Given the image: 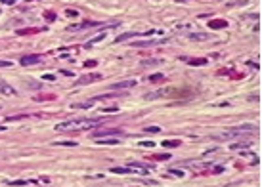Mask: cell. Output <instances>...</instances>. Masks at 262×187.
<instances>
[{
  "label": "cell",
  "instance_id": "cell-1",
  "mask_svg": "<svg viewBox=\"0 0 262 187\" xmlns=\"http://www.w3.org/2000/svg\"><path fill=\"white\" fill-rule=\"evenodd\" d=\"M102 119H75L69 122H61L56 126L58 132H69V130H84V128H92L96 122H100Z\"/></svg>",
  "mask_w": 262,
  "mask_h": 187
},
{
  "label": "cell",
  "instance_id": "cell-2",
  "mask_svg": "<svg viewBox=\"0 0 262 187\" xmlns=\"http://www.w3.org/2000/svg\"><path fill=\"white\" fill-rule=\"evenodd\" d=\"M123 130L121 128H100V130H96L92 136L94 137H105V136H123Z\"/></svg>",
  "mask_w": 262,
  "mask_h": 187
},
{
  "label": "cell",
  "instance_id": "cell-3",
  "mask_svg": "<svg viewBox=\"0 0 262 187\" xmlns=\"http://www.w3.org/2000/svg\"><path fill=\"white\" fill-rule=\"evenodd\" d=\"M136 86V78H130V80H121V82H115L113 84V90H128V88H134Z\"/></svg>",
  "mask_w": 262,
  "mask_h": 187
},
{
  "label": "cell",
  "instance_id": "cell-4",
  "mask_svg": "<svg viewBox=\"0 0 262 187\" xmlns=\"http://www.w3.org/2000/svg\"><path fill=\"white\" fill-rule=\"evenodd\" d=\"M0 94L2 96H15V88L14 86H10V84H6V82H0Z\"/></svg>",
  "mask_w": 262,
  "mask_h": 187
},
{
  "label": "cell",
  "instance_id": "cell-5",
  "mask_svg": "<svg viewBox=\"0 0 262 187\" xmlns=\"http://www.w3.org/2000/svg\"><path fill=\"white\" fill-rule=\"evenodd\" d=\"M40 55H25V58H21V65H35L40 61Z\"/></svg>",
  "mask_w": 262,
  "mask_h": 187
},
{
  "label": "cell",
  "instance_id": "cell-6",
  "mask_svg": "<svg viewBox=\"0 0 262 187\" xmlns=\"http://www.w3.org/2000/svg\"><path fill=\"white\" fill-rule=\"evenodd\" d=\"M102 76L100 75H86L82 76V78H79V84H90V82H96V80H100Z\"/></svg>",
  "mask_w": 262,
  "mask_h": 187
},
{
  "label": "cell",
  "instance_id": "cell-7",
  "mask_svg": "<svg viewBox=\"0 0 262 187\" xmlns=\"http://www.w3.org/2000/svg\"><path fill=\"white\" fill-rule=\"evenodd\" d=\"M209 25H211V29H224V27H228V21L226 19H212Z\"/></svg>",
  "mask_w": 262,
  "mask_h": 187
},
{
  "label": "cell",
  "instance_id": "cell-8",
  "mask_svg": "<svg viewBox=\"0 0 262 187\" xmlns=\"http://www.w3.org/2000/svg\"><path fill=\"white\" fill-rule=\"evenodd\" d=\"M188 36L191 40H209L211 38V35H207V32H189Z\"/></svg>",
  "mask_w": 262,
  "mask_h": 187
},
{
  "label": "cell",
  "instance_id": "cell-9",
  "mask_svg": "<svg viewBox=\"0 0 262 187\" xmlns=\"http://www.w3.org/2000/svg\"><path fill=\"white\" fill-rule=\"evenodd\" d=\"M136 35H140V32H134V31H132V32H124V35H119V36H117L115 42H124V40H128V38H134Z\"/></svg>",
  "mask_w": 262,
  "mask_h": 187
},
{
  "label": "cell",
  "instance_id": "cell-10",
  "mask_svg": "<svg viewBox=\"0 0 262 187\" xmlns=\"http://www.w3.org/2000/svg\"><path fill=\"white\" fill-rule=\"evenodd\" d=\"M113 174H134V170L130 168H123V166H115V168H111Z\"/></svg>",
  "mask_w": 262,
  "mask_h": 187
},
{
  "label": "cell",
  "instance_id": "cell-11",
  "mask_svg": "<svg viewBox=\"0 0 262 187\" xmlns=\"http://www.w3.org/2000/svg\"><path fill=\"white\" fill-rule=\"evenodd\" d=\"M180 143H182L180 140H165L163 141V147H178Z\"/></svg>",
  "mask_w": 262,
  "mask_h": 187
},
{
  "label": "cell",
  "instance_id": "cell-12",
  "mask_svg": "<svg viewBox=\"0 0 262 187\" xmlns=\"http://www.w3.org/2000/svg\"><path fill=\"white\" fill-rule=\"evenodd\" d=\"M249 145H251V141H237V143L230 145V149H243V147H249Z\"/></svg>",
  "mask_w": 262,
  "mask_h": 187
},
{
  "label": "cell",
  "instance_id": "cell-13",
  "mask_svg": "<svg viewBox=\"0 0 262 187\" xmlns=\"http://www.w3.org/2000/svg\"><path fill=\"white\" fill-rule=\"evenodd\" d=\"M165 80V75H161V73H155V75L149 76V82H163Z\"/></svg>",
  "mask_w": 262,
  "mask_h": 187
},
{
  "label": "cell",
  "instance_id": "cell-14",
  "mask_svg": "<svg viewBox=\"0 0 262 187\" xmlns=\"http://www.w3.org/2000/svg\"><path fill=\"white\" fill-rule=\"evenodd\" d=\"M103 38H105V32H102V35H98V36H94V38H92V40H90V42H88V44H86V46H88V48H90V46H94V44H96V42H100V40H103Z\"/></svg>",
  "mask_w": 262,
  "mask_h": 187
},
{
  "label": "cell",
  "instance_id": "cell-15",
  "mask_svg": "<svg viewBox=\"0 0 262 187\" xmlns=\"http://www.w3.org/2000/svg\"><path fill=\"white\" fill-rule=\"evenodd\" d=\"M54 145H61V147H77V141H56Z\"/></svg>",
  "mask_w": 262,
  "mask_h": 187
},
{
  "label": "cell",
  "instance_id": "cell-16",
  "mask_svg": "<svg viewBox=\"0 0 262 187\" xmlns=\"http://www.w3.org/2000/svg\"><path fill=\"white\" fill-rule=\"evenodd\" d=\"M189 65H207V59L199 58V59H189Z\"/></svg>",
  "mask_w": 262,
  "mask_h": 187
},
{
  "label": "cell",
  "instance_id": "cell-17",
  "mask_svg": "<svg viewBox=\"0 0 262 187\" xmlns=\"http://www.w3.org/2000/svg\"><path fill=\"white\" fill-rule=\"evenodd\" d=\"M27 117L29 115H25V113H23V115H14V117H8V122H12V120H21V119H27Z\"/></svg>",
  "mask_w": 262,
  "mask_h": 187
},
{
  "label": "cell",
  "instance_id": "cell-18",
  "mask_svg": "<svg viewBox=\"0 0 262 187\" xmlns=\"http://www.w3.org/2000/svg\"><path fill=\"white\" fill-rule=\"evenodd\" d=\"M35 32H38V29H21L17 31V35H35Z\"/></svg>",
  "mask_w": 262,
  "mask_h": 187
},
{
  "label": "cell",
  "instance_id": "cell-19",
  "mask_svg": "<svg viewBox=\"0 0 262 187\" xmlns=\"http://www.w3.org/2000/svg\"><path fill=\"white\" fill-rule=\"evenodd\" d=\"M159 126H146V128H144V132H149V134H157L159 132Z\"/></svg>",
  "mask_w": 262,
  "mask_h": 187
},
{
  "label": "cell",
  "instance_id": "cell-20",
  "mask_svg": "<svg viewBox=\"0 0 262 187\" xmlns=\"http://www.w3.org/2000/svg\"><path fill=\"white\" fill-rule=\"evenodd\" d=\"M98 143H109V145H117L119 140H98Z\"/></svg>",
  "mask_w": 262,
  "mask_h": 187
},
{
  "label": "cell",
  "instance_id": "cell-21",
  "mask_svg": "<svg viewBox=\"0 0 262 187\" xmlns=\"http://www.w3.org/2000/svg\"><path fill=\"white\" fill-rule=\"evenodd\" d=\"M25 88H40L38 82H31V80H27L25 82Z\"/></svg>",
  "mask_w": 262,
  "mask_h": 187
},
{
  "label": "cell",
  "instance_id": "cell-22",
  "mask_svg": "<svg viewBox=\"0 0 262 187\" xmlns=\"http://www.w3.org/2000/svg\"><path fill=\"white\" fill-rule=\"evenodd\" d=\"M98 65V61H94V59H88L86 63H84V67H96Z\"/></svg>",
  "mask_w": 262,
  "mask_h": 187
},
{
  "label": "cell",
  "instance_id": "cell-23",
  "mask_svg": "<svg viewBox=\"0 0 262 187\" xmlns=\"http://www.w3.org/2000/svg\"><path fill=\"white\" fill-rule=\"evenodd\" d=\"M42 78H44V80H48V82H54L56 76H54V75H42Z\"/></svg>",
  "mask_w": 262,
  "mask_h": 187
},
{
  "label": "cell",
  "instance_id": "cell-24",
  "mask_svg": "<svg viewBox=\"0 0 262 187\" xmlns=\"http://www.w3.org/2000/svg\"><path fill=\"white\" fill-rule=\"evenodd\" d=\"M140 145H142V147H153V141H140Z\"/></svg>",
  "mask_w": 262,
  "mask_h": 187
},
{
  "label": "cell",
  "instance_id": "cell-25",
  "mask_svg": "<svg viewBox=\"0 0 262 187\" xmlns=\"http://www.w3.org/2000/svg\"><path fill=\"white\" fill-rule=\"evenodd\" d=\"M65 14L69 15V17H77V15H79V14H77L75 10H65Z\"/></svg>",
  "mask_w": 262,
  "mask_h": 187
},
{
  "label": "cell",
  "instance_id": "cell-26",
  "mask_svg": "<svg viewBox=\"0 0 262 187\" xmlns=\"http://www.w3.org/2000/svg\"><path fill=\"white\" fill-rule=\"evenodd\" d=\"M155 158H157V160H167V158H170V155H168V153H167V155H157Z\"/></svg>",
  "mask_w": 262,
  "mask_h": 187
},
{
  "label": "cell",
  "instance_id": "cell-27",
  "mask_svg": "<svg viewBox=\"0 0 262 187\" xmlns=\"http://www.w3.org/2000/svg\"><path fill=\"white\" fill-rule=\"evenodd\" d=\"M222 172H224L222 166H216V168H214V174H222Z\"/></svg>",
  "mask_w": 262,
  "mask_h": 187
},
{
  "label": "cell",
  "instance_id": "cell-28",
  "mask_svg": "<svg viewBox=\"0 0 262 187\" xmlns=\"http://www.w3.org/2000/svg\"><path fill=\"white\" fill-rule=\"evenodd\" d=\"M10 185H27V181H12Z\"/></svg>",
  "mask_w": 262,
  "mask_h": 187
},
{
  "label": "cell",
  "instance_id": "cell-29",
  "mask_svg": "<svg viewBox=\"0 0 262 187\" xmlns=\"http://www.w3.org/2000/svg\"><path fill=\"white\" fill-rule=\"evenodd\" d=\"M0 67H12L10 61H0Z\"/></svg>",
  "mask_w": 262,
  "mask_h": 187
},
{
  "label": "cell",
  "instance_id": "cell-30",
  "mask_svg": "<svg viewBox=\"0 0 262 187\" xmlns=\"http://www.w3.org/2000/svg\"><path fill=\"white\" fill-rule=\"evenodd\" d=\"M0 2H4V4H14V2H17V0H0Z\"/></svg>",
  "mask_w": 262,
  "mask_h": 187
},
{
  "label": "cell",
  "instance_id": "cell-31",
  "mask_svg": "<svg viewBox=\"0 0 262 187\" xmlns=\"http://www.w3.org/2000/svg\"><path fill=\"white\" fill-rule=\"evenodd\" d=\"M178 2H186V0H178Z\"/></svg>",
  "mask_w": 262,
  "mask_h": 187
}]
</instances>
